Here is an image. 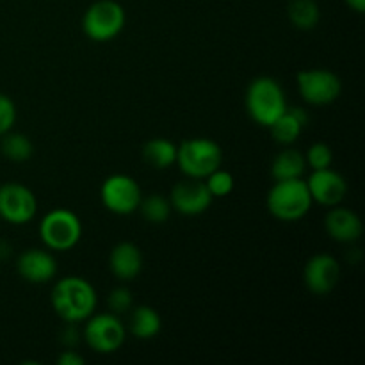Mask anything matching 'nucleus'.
<instances>
[{
    "mask_svg": "<svg viewBox=\"0 0 365 365\" xmlns=\"http://www.w3.org/2000/svg\"><path fill=\"white\" fill-rule=\"evenodd\" d=\"M50 302L64 323H81L95 314L98 296L86 278L64 277L53 285Z\"/></svg>",
    "mask_w": 365,
    "mask_h": 365,
    "instance_id": "f257e3e1",
    "label": "nucleus"
},
{
    "mask_svg": "<svg viewBox=\"0 0 365 365\" xmlns=\"http://www.w3.org/2000/svg\"><path fill=\"white\" fill-rule=\"evenodd\" d=\"M245 106L250 118L260 127H269L287 109L284 88L273 77H257L246 89Z\"/></svg>",
    "mask_w": 365,
    "mask_h": 365,
    "instance_id": "f03ea898",
    "label": "nucleus"
},
{
    "mask_svg": "<svg viewBox=\"0 0 365 365\" xmlns=\"http://www.w3.org/2000/svg\"><path fill=\"white\" fill-rule=\"evenodd\" d=\"M312 203L307 182L302 178L274 180V185L269 189L266 198V205L271 216L285 221V223L305 217L312 209Z\"/></svg>",
    "mask_w": 365,
    "mask_h": 365,
    "instance_id": "7ed1b4c3",
    "label": "nucleus"
},
{
    "mask_svg": "<svg viewBox=\"0 0 365 365\" xmlns=\"http://www.w3.org/2000/svg\"><path fill=\"white\" fill-rule=\"evenodd\" d=\"M223 150L209 138L185 139L177 150V164L189 178H207L214 170L221 168Z\"/></svg>",
    "mask_w": 365,
    "mask_h": 365,
    "instance_id": "20e7f679",
    "label": "nucleus"
},
{
    "mask_svg": "<svg viewBox=\"0 0 365 365\" xmlns=\"http://www.w3.org/2000/svg\"><path fill=\"white\" fill-rule=\"evenodd\" d=\"M127 14L116 0H96L86 9L82 18V31L91 41H113L125 27Z\"/></svg>",
    "mask_w": 365,
    "mask_h": 365,
    "instance_id": "39448f33",
    "label": "nucleus"
},
{
    "mask_svg": "<svg viewBox=\"0 0 365 365\" xmlns=\"http://www.w3.org/2000/svg\"><path fill=\"white\" fill-rule=\"evenodd\" d=\"M39 237L52 252H68L81 241L82 223L73 210L59 207L43 216L39 223Z\"/></svg>",
    "mask_w": 365,
    "mask_h": 365,
    "instance_id": "423d86ee",
    "label": "nucleus"
},
{
    "mask_svg": "<svg viewBox=\"0 0 365 365\" xmlns=\"http://www.w3.org/2000/svg\"><path fill=\"white\" fill-rule=\"evenodd\" d=\"M82 337L93 351L100 353V355H110L123 346L127 330L116 314H91L86 319Z\"/></svg>",
    "mask_w": 365,
    "mask_h": 365,
    "instance_id": "0eeeda50",
    "label": "nucleus"
},
{
    "mask_svg": "<svg viewBox=\"0 0 365 365\" xmlns=\"http://www.w3.org/2000/svg\"><path fill=\"white\" fill-rule=\"evenodd\" d=\"M103 207L116 216H130L139 209L143 192L138 182L123 173L110 175L100 187Z\"/></svg>",
    "mask_w": 365,
    "mask_h": 365,
    "instance_id": "6e6552de",
    "label": "nucleus"
},
{
    "mask_svg": "<svg viewBox=\"0 0 365 365\" xmlns=\"http://www.w3.org/2000/svg\"><path fill=\"white\" fill-rule=\"evenodd\" d=\"M298 89L310 106H330L341 96L342 82L337 73L323 68H310L298 73Z\"/></svg>",
    "mask_w": 365,
    "mask_h": 365,
    "instance_id": "1a4fd4ad",
    "label": "nucleus"
},
{
    "mask_svg": "<svg viewBox=\"0 0 365 365\" xmlns=\"http://www.w3.org/2000/svg\"><path fill=\"white\" fill-rule=\"evenodd\" d=\"M38 212L34 192L24 184L9 182L0 185V217L11 225H27Z\"/></svg>",
    "mask_w": 365,
    "mask_h": 365,
    "instance_id": "9d476101",
    "label": "nucleus"
},
{
    "mask_svg": "<svg viewBox=\"0 0 365 365\" xmlns=\"http://www.w3.org/2000/svg\"><path fill=\"white\" fill-rule=\"evenodd\" d=\"M212 195L202 178H189L178 182L170 195L171 209L184 216H200L212 203Z\"/></svg>",
    "mask_w": 365,
    "mask_h": 365,
    "instance_id": "9b49d317",
    "label": "nucleus"
},
{
    "mask_svg": "<svg viewBox=\"0 0 365 365\" xmlns=\"http://www.w3.org/2000/svg\"><path fill=\"white\" fill-rule=\"evenodd\" d=\"M339 278H341V266L337 259L328 253H317L307 260L305 269H303V282L312 294H330L337 287Z\"/></svg>",
    "mask_w": 365,
    "mask_h": 365,
    "instance_id": "f8f14e48",
    "label": "nucleus"
},
{
    "mask_svg": "<svg viewBox=\"0 0 365 365\" xmlns=\"http://www.w3.org/2000/svg\"><path fill=\"white\" fill-rule=\"evenodd\" d=\"M307 187H309L312 202L323 207H335L344 200L348 192V182L341 173L334 171L331 168L327 170H314L309 177Z\"/></svg>",
    "mask_w": 365,
    "mask_h": 365,
    "instance_id": "ddd939ff",
    "label": "nucleus"
},
{
    "mask_svg": "<svg viewBox=\"0 0 365 365\" xmlns=\"http://www.w3.org/2000/svg\"><path fill=\"white\" fill-rule=\"evenodd\" d=\"M16 271L29 284H48L57 274V260L46 250L29 248L18 257Z\"/></svg>",
    "mask_w": 365,
    "mask_h": 365,
    "instance_id": "4468645a",
    "label": "nucleus"
},
{
    "mask_svg": "<svg viewBox=\"0 0 365 365\" xmlns=\"http://www.w3.org/2000/svg\"><path fill=\"white\" fill-rule=\"evenodd\" d=\"M324 228L327 234L334 241L342 242V245H353L359 241L364 234V225L359 214L353 212L346 207H331L330 212L324 217Z\"/></svg>",
    "mask_w": 365,
    "mask_h": 365,
    "instance_id": "2eb2a0df",
    "label": "nucleus"
},
{
    "mask_svg": "<svg viewBox=\"0 0 365 365\" xmlns=\"http://www.w3.org/2000/svg\"><path fill=\"white\" fill-rule=\"evenodd\" d=\"M109 269L120 282H130L143 269V253L134 242H118L109 255Z\"/></svg>",
    "mask_w": 365,
    "mask_h": 365,
    "instance_id": "dca6fc26",
    "label": "nucleus"
},
{
    "mask_svg": "<svg viewBox=\"0 0 365 365\" xmlns=\"http://www.w3.org/2000/svg\"><path fill=\"white\" fill-rule=\"evenodd\" d=\"M309 113L303 107H289L278 120L269 125L271 135L278 145L289 146L302 135L303 128L309 125Z\"/></svg>",
    "mask_w": 365,
    "mask_h": 365,
    "instance_id": "f3484780",
    "label": "nucleus"
},
{
    "mask_svg": "<svg viewBox=\"0 0 365 365\" xmlns=\"http://www.w3.org/2000/svg\"><path fill=\"white\" fill-rule=\"evenodd\" d=\"M163 328L159 312L148 305H139L130 309V319H128V330L135 339L141 341H150L157 337Z\"/></svg>",
    "mask_w": 365,
    "mask_h": 365,
    "instance_id": "a211bd4d",
    "label": "nucleus"
},
{
    "mask_svg": "<svg viewBox=\"0 0 365 365\" xmlns=\"http://www.w3.org/2000/svg\"><path fill=\"white\" fill-rule=\"evenodd\" d=\"M307 160L299 150L285 148L284 152L274 157L271 164V175L274 180H291V178H302L305 173Z\"/></svg>",
    "mask_w": 365,
    "mask_h": 365,
    "instance_id": "6ab92c4d",
    "label": "nucleus"
},
{
    "mask_svg": "<svg viewBox=\"0 0 365 365\" xmlns=\"http://www.w3.org/2000/svg\"><path fill=\"white\" fill-rule=\"evenodd\" d=\"M177 150L178 146L166 138L150 139L143 148V159L155 170H168L177 164Z\"/></svg>",
    "mask_w": 365,
    "mask_h": 365,
    "instance_id": "aec40b11",
    "label": "nucleus"
},
{
    "mask_svg": "<svg viewBox=\"0 0 365 365\" xmlns=\"http://www.w3.org/2000/svg\"><path fill=\"white\" fill-rule=\"evenodd\" d=\"M291 24L302 31H310L319 24L321 11L316 0H291L287 7Z\"/></svg>",
    "mask_w": 365,
    "mask_h": 365,
    "instance_id": "412c9836",
    "label": "nucleus"
},
{
    "mask_svg": "<svg viewBox=\"0 0 365 365\" xmlns=\"http://www.w3.org/2000/svg\"><path fill=\"white\" fill-rule=\"evenodd\" d=\"M0 150H2L6 159L13 160V163H25L32 157L34 146H32V141L25 134L9 130L7 134L2 135Z\"/></svg>",
    "mask_w": 365,
    "mask_h": 365,
    "instance_id": "4be33fe9",
    "label": "nucleus"
},
{
    "mask_svg": "<svg viewBox=\"0 0 365 365\" xmlns=\"http://www.w3.org/2000/svg\"><path fill=\"white\" fill-rule=\"evenodd\" d=\"M141 216L152 225H163L170 220L171 216V203L170 200L164 198L163 195H150L146 198H141L139 209Z\"/></svg>",
    "mask_w": 365,
    "mask_h": 365,
    "instance_id": "5701e85b",
    "label": "nucleus"
},
{
    "mask_svg": "<svg viewBox=\"0 0 365 365\" xmlns=\"http://www.w3.org/2000/svg\"><path fill=\"white\" fill-rule=\"evenodd\" d=\"M203 180H205L212 198H225V196L230 195L235 187V180L234 177H232V173L221 170V168L214 170L212 173L207 178H203Z\"/></svg>",
    "mask_w": 365,
    "mask_h": 365,
    "instance_id": "b1692460",
    "label": "nucleus"
},
{
    "mask_svg": "<svg viewBox=\"0 0 365 365\" xmlns=\"http://www.w3.org/2000/svg\"><path fill=\"white\" fill-rule=\"evenodd\" d=\"M305 160L312 170H327L334 163V153H331L330 146L324 143H314L307 152Z\"/></svg>",
    "mask_w": 365,
    "mask_h": 365,
    "instance_id": "393cba45",
    "label": "nucleus"
},
{
    "mask_svg": "<svg viewBox=\"0 0 365 365\" xmlns=\"http://www.w3.org/2000/svg\"><path fill=\"white\" fill-rule=\"evenodd\" d=\"M107 305H109V312L121 316V314H128L134 307V298H132L130 289L127 287H116L107 298Z\"/></svg>",
    "mask_w": 365,
    "mask_h": 365,
    "instance_id": "a878e982",
    "label": "nucleus"
},
{
    "mask_svg": "<svg viewBox=\"0 0 365 365\" xmlns=\"http://www.w3.org/2000/svg\"><path fill=\"white\" fill-rule=\"evenodd\" d=\"M16 121V106L7 95L0 93V138L13 128Z\"/></svg>",
    "mask_w": 365,
    "mask_h": 365,
    "instance_id": "bb28decb",
    "label": "nucleus"
},
{
    "mask_svg": "<svg viewBox=\"0 0 365 365\" xmlns=\"http://www.w3.org/2000/svg\"><path fill=\"white\" fill-rule=\"evenodd\" d=\"M61 341H63V344L66 346V348H73V346L78 344V341H81V334H78L77 327H75V323H66V328L63 330V334H61Z\"/></svg>",
    "mask_w": 365,
    "mask_h": 365,
    "instance_id": "cd10ccee",
    "label": "nucleus"
},
{
    "mask_svg": "<svg viewBox=\"0 0 365 365\" xmlns=\"http://www.w3.org/2000/svg\"><path fill=\"white\" fill-rule=\"evenodd\" d=\"M84 362V356H81L77 351H73V349H66V351L61 353V356L57 359V364L59 365H82Z\"/></svg>",
    "mask_w": 365,
    "mask_h": 365,
    "instance_id": "c85d7f7f",
    "label": "nucleus"
},
{
    "mask_svg": "<svg viewBox=\"0 0 365 365\" xmlns=\"http://www.w3.org/2000/svg\"><path fill=\"white\" fill-rule=\"evenodd\" d=\"M346 6L349 7V9H353L355 13H360L362 14L365 11V0H344Z\"/></svg>",
    "mask_w": 365,
    "mask_h": 365,
    "instance_id": "c756f323",
    "label": "nucleus"
},
{
    "mask_svg": "<svg viewBox=\"0 0 365 365\" xmlns=\"http://www.w3.org/2000/svg\"><path fill=\"white\" fill-rule=\"evenodd\" d=\"M11 253V246L6 241H0V259H7Z\"/></svg>",
    "mask_w": 365,
    "mask_h": 365,
    "instance_id": "7c9ffc66",
    "label": "nucleus"
}]
</instances>
